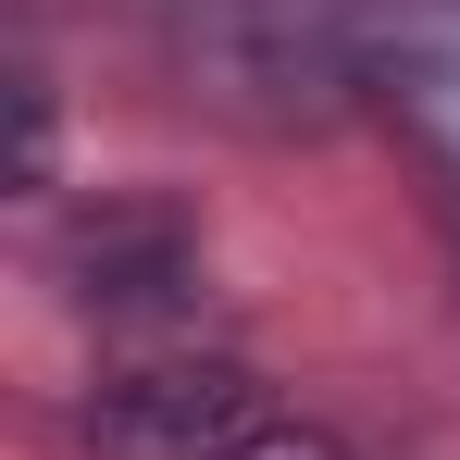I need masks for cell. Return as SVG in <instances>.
<instances>
[{"label":"cell","instance_id":"5b68a950","mask_svg":"<svg viewBox=\"0 0 460 460\" xmlns=\"http://www.w3.org/2000/svg\"><path fill=\"white\" fill-rule=\"evenodd\" d=\"M0 87H13V199H38V187L63 174V87H50L38 25H13V63H0Z\"/></svg>","mask_w":460,"mask_h":460},{"label":"cell","instance_id":"3957f363","mask_svg":"<svg viewBox=\"0 0 460 460\" xmlns=\"http://www.w3.org/2000/svg\"><path fill=\"white\" fill-rule=\"evenodd\" d=\"M212 274V236L174 187H100L50 225V287L87 323H174Z\"/></svg>","mask_w":460,"mask_h":460},{"label":"cell","instance_id":"6da1fadb","mask_svg":"<svg viewBox=\"0 0 460 460\" xmlns=\"http://www.w3.org/2000/svg\"><path fill=\"white\" fill-rule=\"evenodd\" d=\"M150 75L225 137H336L374 87L361 0H137Z\"/></svg>","mask_w":460,"mask_h":460},{"label":"cell","instance_id":"8992f818","mask_svg":"<svg viewBox=\"0 0 460 460\" xmlns=\"http://www.w3.org/2000/svg\"><path fill=\"white\" fill-rule=\"evenodd\" d=\"M236 460H349V448H336L323 423H261V436H249Z\"/></svg>","mask_w":460,"mask_h":460},{"label":"cell","instance_id":"277c9868","mask_svg":"<svg viewBox=\"0 0 460 460\" xmlns=\"http://www.w3.org/2000/svg\"><path fill=\"white\" fill-rule=\"evenodd\" d=\"M374 87L411 112V137L460 174V0H398L374 25Z\"/></svg>","mask_w":460,"mask_h":460},{"label":"cell","instance_id":"7a4b0ae2","mask_svg":"<svg viewBox=\"0 0 460 460\" xmlns=\"http://www.w3.org/2000/svg\"><path fill=\"white\" fill-rule=\"evenodd\" d=\"M261 374L236 349H137L75 398V448L87 460H236L261 436Z\"/></svg>","mask_w":460,"mask_h":460}]
</instances>
